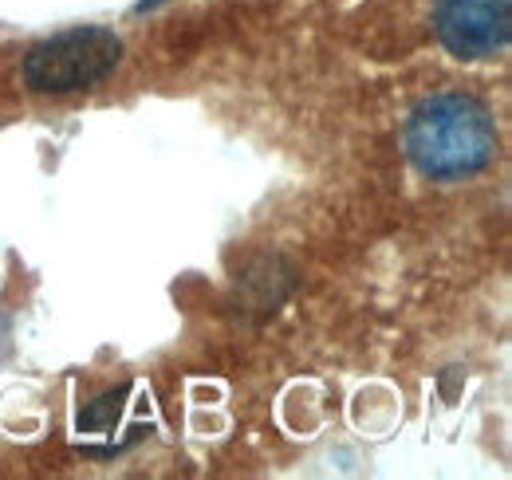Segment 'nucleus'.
<instances>
[{
	"label": "nucleus",
	"mask_w": 512,
	"mask_h": 480,
	"mask_svg": "<svg viewBox=\"0 0 512 480\" xmlns=\"http://www.w3.org/2000/svg\"><path fill=\"white\" fill-rule=\"evenodd\" d=\"M434 32L457 60H493L512 40L509 0H438Z\"/></svg>",
	"instance_id": "nucleus-3"
},
{
	"label": "nucleus",
	"mask_w": 512,
	"mask_h": 480,
	"mask_svg": "<svg viewBox=\"0 0 512 480\" xmlns=\"http://www.w3.org/2000/svg\"><path fill=\"white\" fill-rule=\"evenodd\" d=\"M158 4H166V0H142V4H138V12H146V8H158Z\"/></svg>",
	"instance_id": "nucleus-5"
},
{
	"label": "nucleus",
	"mask_w": 512,
	"mask_h": 480,
	"mask_svg": "<svg viewBox=\"0 0 512 480\" xmlns=\"http://www.w3.org/2000/svg\"><path fill=\"white\" fill-rule=\"evenodd\" d=\"M406 154L434 181L473 178L497 158V122L469 95H434L406 122Z\"/></svg>",
	"instance_id": "nucleus-1"
},
{
	"label": "nucleus",
	"mask_w": 512,
	"mask_h": 480,
	"mask_svg": "<svg viewBox=\"0 0 512 480\" xmlns=\"http://www.w3.org/2000/svg\"><path fill=\"white\" fill-rule=\"evenodd\" d=\"M123 398H127V390L95 398V402H91V406L79 414V425H83V429H111V425H115V418L123 414Z\"/></svg>",
	"instance_id": "nucleus-4"
},
{
	"label": "nucleus",
	"mask_w": 512,
	"mask_h": 480,
	"mask_svg": "<svg viewBox=\"0 0 512 480\" xmlns=\"http://www.w3.org/2000/svg\"><path fill=\"white\" fill-rule=\"evenodd\" d=\"M123 63V40L111 28H67L24 56V87L36 95H71L103 83Z\"/></svg>",
	"instance_id": "nucleus-2"
}]
</instances>
